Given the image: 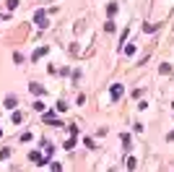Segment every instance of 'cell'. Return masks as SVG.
Returning a JSON list of instances; mask_svg holds the SVG:
<instances>
[{
    "mask_svg": "<svg viewBox=\"0 0 174 172\" xmlns=\"http://www.w3.org/2000/svg\"><path fill=\"white\" fill-rule=\"evenodd\" d=\"M29 91H31V94H37V96H42V94H44V89H42V84L31 81V84H29Z\"/></svg>",
    "mask_w": 174,
    "mask_h": 172,
    "instance_id": "obj_1",
    "label": "cell"
},
{
    "mask_svg": "<svg viewBox=\"0 0 174 172\" xmlns=\"http://www.w3.org/2000/svg\"><path fill=\"white\" fill-rule=\"evenodd\" d=\"M109 94H112V102H117L120 96H122V86H120V84H114V86L109 89Z\"/></svg>",
    "mask_w": 174,
    "mask_h": 172,
    "instance_id": "obj_2",
    "label": "cell"
},
{
    "mask_svg": "<svg viewBox=\"0 0 174 172\" xmlns=\"http://www.w3.org/2000/svg\"><path fill=\"white\" fill-rule=\"evenodd\" d=\"M34 21H37V24H42V21H44V8H39L37 13H34Z\"/></svg>",
    "mask_w": 174,
    "mask_h": 172,
    "instance_id": "obj_3",
    "label": "cell"
},
{
    "mask_svg": "<svg viewBox=\"0 0 174 172\" xmlns=\"http://www.w3.org/2000/svg\"><path fill=\"white\" fill-rule=\"evenodd\" d=\"M16 102H18L16 96H5V107H11V110H13V107H16Z\"/></svg>",
    "mask_w": 174,
    "mask_h": 172,
    "instance_id": "obj_4",
    "label": "cell"
},
{
    "mask_svg": "<svg viewBox=\"0 0 174 172\" xmlns=\"http://www.w3.org/2000/svg\"><path fill=\"white\" fill-rule=\"evenodd\" d=\"M156 29H158L156 24H146V26H143V32H146V34H153V32H156Z\"/></svg>",
    "mask_w": 174,
    "mask_h": 172,
    "instance_id": "obj_5",
    "label": "cell"
},
{
    "mask_svg": "<svg viewBox=\"0 0 174 172\" xmlns=\"http://www.w3.org/2000/svg\"><path fill=\"white\" fill-rule=\"evenodd\" d=\"M107 13H109V16H114V13H117V3H109V5H107Z\"/></svg>",
    "mask_w": 174,
    "mask_h": 172,
    "instance_id": "obj_6",
    "label": "cell"
},
{
    "mask_svg": "<svg viewBox=\"0 0 174 172\" xmlns=\"http://www.w3.org/2000/svg\"><path fill=\"white\" fill-rule=\"evenodd\" d=\"M76 146V136H70L68 141H65V149H68V151H70V149H73Z\"/></svg>",
    "mask_w": 174,
    "mask_h": 172,
    "instance_id": "obj_7",
    "label": "cell"
},
{
    "mask_svg": "<svg viewBox=\"0 0 174 172\" xmlns=\"http://www.w3.org/2000/svg\"><path fill=\"white\" fill-rule=\"evenodd\" d=\"M11 156V149H0V159H8Z\"/></svg>",
    "mask_w": 174,
    "mask_h": 172,
    "instance_id": "obj_8",
    "label": "cell"
},
{
    "mask_svg": "<svg viewBox=\"0 0 174 172\" xmlns=\"http://www.w3.org/2000/svg\"><path fill=\"white\" fill-rule=\"evenodd\" d=\"M52 172H62V167H60L57 162H52Z\"/></svg>",
    "mask_w": 174,
    "mask_h": 172,
    "instance_id": "obj_9",
    "label": "cell"
},
{
    "mask_svg": "<svg viewBox=\"0 0 174 172\" xmlns=\"http://www.w3.org/2000/svg\"><path fill=\"white\" fill-rule=\"evenodd\" d=\"M18 5V0H8V8H16Z\"/></svg>",
    "mask_w": 174,
    "mask_h": 172,
    "instance_id": "obj_10",
    "label": "cell"
},
{
    "mask_svg": "<svg viewBox=\"0 0 174 172\" xmlns=\"http://www.w3.org/2000/svg\"><path fill=\"white\" fill-rule=\"evenodd\" d=\"M0 138H3V130H0Z\"/></svg>",
    "mask_w": 174,
    "mask_h": 172,
    "instance_id": "obj_11",
    "label": "cell"
}]
</instances>
